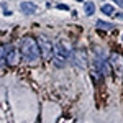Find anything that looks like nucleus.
I'll list each match as a JSON object with an SVG mask.
<instances>
[{
  "label": "nucleus",
  "instance_id": "1",
  "mask_svg": "<svg viewBox=\"0 0 123 123\" xmlns=\"http://www.w3.org/2000/svg\"><path fill=\"white\" fill-rule=\"evenodd\" d=\"M20 51H21V57L28 62H36L38 57L41 56L38 41L31 36H25L20 43Z\"/></svg>",
  "mask_w": 123,
  "mask_h": 123
},
{
  "label": "nucleus",
  "instance_id": "2",
  "mask_svg": "<svg viewBox=\"0 0 123 123\" xmlns=\"http://www.w3.org/2000/svg\"><path fill=\"white\" fill-rule=\"evenodd\" d=\"M36 41H38L41 56L44 57V59H53V57H54V51H53V46H51V41H49L46 36H39Z\"/></svg>",
  "mask_w": 123,
  "mask_h": 123
},
{
  "label": "nucleus",
  "instance_id": "3",
  "mask_svg": "<svg viewBox=\"0 0 123 123\" xmlns=\"http://www.w3.org/2000/svg\"><path fill=\"white\" fill-rule=\"evenodd\" d=\"M20 8H21V12H23L25 15H33V13L36 12V5H35L33 2H23V3L20 5Z\"/></svg>",
  "mask_w": 123,
  "mask_h": 123
},
{
  "label": "nucleus",
  "instance_id": "4",
  "mask_svg": "<svg viewBox=\"0 0 123 123\" xmlns=\"http://www.w3.org/2000/svg\"><path fill=\"white\" fill-rule=\"evenodd\" d=\"M100 10H102L104 15H113L115 13V5H112V3H104Z\"/></svg>",
  "mask_w": 123,
  "mask_h": 123
},
{
  "label": "nucleus",
  "instance_id": "5",
  "mask_svg": "<svg viewBox=\"0 0 123 123\" xmlns=\"http://www.w3.org/2000/svg\"><path fill=\"white\" fill-rule=\"evenodd\" d=\"M84 10H85V13H87V15H94V12H95V5L92 3V2H85Z\"/></svg>",
  "mask_w": 123,
  "mask_h": 123
},
{
  "label": "nucleus",
  "instance_id": "6",
  "mask_svg": "<svg viewBox=\"0 0 123 123\" xmlns=\"http://www.w3.org/2000/svg\"><path fill=\"white\" fill-rule=\"evenodd\" d=\"M56 49H57V53H59V56H56V57H62V59L67 57V51L62 44H56Z\"/></svg>",
  "mask_w": 123,
  "mask_h": 123
},
{
  "label": "nucleus",
  "instance_id": "7",
  "mask_svg": "<svg viewBox=\"0 0 123 123\" xmlns=\"http://www.w3.org/2000/svg\"><path fill=\"white\" fill-rule=\"evenodd\" d=\"M97 26L102 30H112L113 28V25L112 23H107V21H97Z\"/></svg>",
  "mask_w": 123,
  "mask_h": 123
},
{
  "label": "nucleus",
  "instance_id": "8",
  "mask_svg": "<svg viewBox=\"0 0 123 123\" xmlns=\"http://www.w3.org/2000/svg\"><path fill=\"white\" fill-rule=\"evenodd\" d=\"M57 8L59 10H69V7L67 5H57Z\"/></svg>",
  "mask_w": 123,
  "mask_h": 123
},
{
  "label": "nucleus",
  "instance_id": "9",
  "mask_svg": "<svg viewBox=\"0 0 123 123\" xmlns=\"http://www.w3.org/2000/svg\"><path fill=\"white\" fill-rule=\"evenodd\" d=\"M115 3H117V5H120V7L123 8V0H115Z\"/></svg>",
  "mask_w": 123,
  "mask_h": 123
},
{
  "label": "nucleus",
  "instance_id": "10",
  "mask_svg": "<svg viewBox=\"0 0 123 123\" xmlns=\"http://www.w3.org/2000/svg\"><path fill=\"white\" fill-rule=\"evenodd\" d=\"M115 17H118V18H122V20H123V13H117Z\"/></svg>",
  "mask_w": 123,
  "mask_h": 123
},
{
  "label": "nucleus",
  "instance_id": "11",
  "mask_svg": "<svg viewBox=\"0 0 123 123\" xmlns=\"http://www.w3.org/2000/svg\"><path fill=\"white\" fill-rule=\"evenodd\" d=\"M77 2H84V0H77Z\"/></svg>",
  "mask_w": 123,
  "mask_h": 123
},
{
  "label": "nucleus",
  "instance_id": "12",
  "mask_svg": "<svg viewBox=\"0 0 123 123\" xmlns=\"http://www.w3.org/2000/svg\"><path fill=\"white\" fill-rule=\"evenodd\" d=\"M122 38H123V36H122Z\"/></svg>",
  "mask_w": 123,
  "mask_h": 123
}]
</instances>
